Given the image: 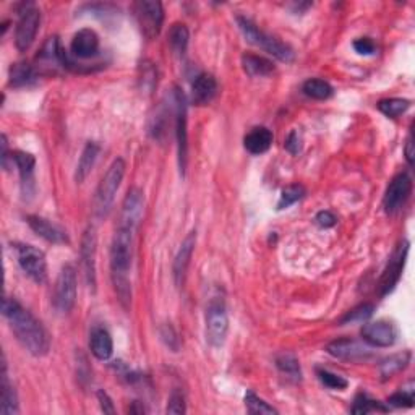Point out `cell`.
Wrapping results in <instances>:
<instances>
[{
  "label": "cell",
  "instance_id": "bcb514c9",
  "mask_svg": "<svg viewBox=\"0 0 415 415\" xmlns=\"http://www.w3.org/2000/svg\"><path fill=\"white\" fill-rule=\"evenodd\" d=\"M404 153H406V159H407L409 166H412V164H414V136H412V133L409 135V138L406 141Z\"/></svg>",
  "mask_w": 415,
  "mask_h": 415
},
{
  "label": "cell",
  "instance_id": "7c38bea8",
  "mask_svg": "<svg viewBox=\"0 0 415 415\" xmlns=\"http://www.w3.org/2000/svg\"><path fill=\"white\" fill-rule=\"evenodd\" d=\"M407 253H409V242L404 240L394 250V253L391 255L388 266H386L382 280H380V291H382V295H388L389 292L394 291V287L397 286V282H399L402 276V270H404Z\"/></svg>",
  "mask_w": 415,
  "mask_h": 415
},
{
  "label": "cell",
  "instance_id": "f546056e",
  "mask_svg": "<svg viewBox=\"0 0 415 415\" xmlns=\"http://www.w3.org/2000/svg\"><path fill=\"white\" fill-rule=\"evenodd\" d=\"M302 91L305 93V96H309L311 99H316V101H326L333 96L334 89L331 84L325 79H320V78H310L306 79L302 87Z\"/></svg>",
  "mask_w": 415,
  "mask_h": 415
},
{
  "label": "cell",
  "instance_id": "ba28073f",
  "mask_svg": "<svg viewBox=\"0 0 415 415\" xmlns=\"http://www.w3.org/2000/svg\"><path fill=\"white\" fill-rule=\"evenodd\" d=\"M77 302V270L73 265L62 266L55 282L54 306L60 314H70Z\"/></svg>",
  "mask_w": 415,
  "mask_h": 415
},
{
  "label": "cell",
  "instance_id": "8d00e7d4",
  "mask_svg": "<svg viewBox=\"0 0 415 415\" xmlns=\"http://www.w3.org/2000/svg\"><path fill=\"white\" fill-rule=\"evenodd\" d=\"M304 197H305V189L302 185H299V184L289 185L281 192L280 201H277V209L281 211V209H286L289 206H292V204H295L297 201L302 200Z\"/></svg>",
  "mask_w": 415,
  "mask_h": 415
},
{
  "label": "cell",
  "instance_id": "60d3db41",
  "mask_svg": "<svg viewBox=\"0 0 415 415\" xmlns=\"http://www.w3.org/2000/svg\"><path fill=\"white\" fill-rule=\"evenodd\" d=\"M166 412L167 414H175V415H180V414L187 412L185 396H184V393H182L180 389H174L172 391V394H170V397H169Z\"/></svg>",
  "mask_w": 415,
  "mask_h": 415
},
{
  "label": "cell",
  "instance_id": "d4e9b609",
  "mask_svg": "<svg viewBox=\"0 0 415 415\" xmlns=\"http://www.w3.org/2000/svg\"><path fill=\"white\" fill-rule=\"evenodd\" d=\"M38 78L36 67L28 64V62H16L10 67L9 72V84L11 88L30 87Z\"/></svg>",
  "mask_w": 415,
  "mask_h": 415
},
{
  "label": "cell",
  "instance_id": "52a82bcc",
  "mask_svg": "<svg viewBox=\"0 0 415 415\" xmlns=\"http://www.w3.org/2000/svg\"><path fill=\"white\" fill-rule=\"evenodd\" d=\"M133 13L141 33L148 39H155L161 33L164 23V9L157 0H140L133 4Z\"/></svg>",
  "mask_w": 415,
  "mask_h": 415
},
{
  "label": "cell",
  "instance_id": "f6af8a7d",
  "mask_svg": "<svg viewBox=\"0 0 415 415\" xmlns=\"http://www.w3.org/2000/svg\"><path fill=\"white\" fill-rule=\"evenodd\" d=\"M98 401H99V406H101L102 412H104V414H116V407H114V402H112L109 394H107L104 389L98 391Z\"/></svg>",
  "mask_w": 415,
  "mask_h": 415
},
{
  "label": "cell",
  "instance_id": "4316f807",
  "mask_svg": "<svg viewBox=\"0 0 415 415\" xmlns=\"http://www.w3.org/2000/svg\"><path fill=\"white\" fill-rule=\"evenodd\" d=\"M99 153H101V146L98 143H94V141H89V143H87V146L83 148V153H82V156H79L77 172H75V180L78 182V184H82V182L87 180L89 172L94 167L96 161H98Z\"/></svg>",
  "mask_w": 415,
  "mask_h": 415
},
{
  "label": "cell",
  "instance_id": "ac0fdd59",
  "mask_svg": "<svg viewBox=\"0 0 415 415\" xmlns=\"http://www.w3.org/2000/svg\"><path fill=\"white\" fill-rule=\"evenodd\" d=\"M326 352L329 355L336 357V359L349 362H359L370 357V350L365 345H362L360 343H357V341L350 338L333 341V343L328 344Z\"/></svg>",
  "mask_w": 415,
  "mask_h": 415
},
{
  "label": "cell",
  "instance_id": "d590c367",
  "mask_svg": "<svg viewBox=\"0 0 415 415\" xmlns=\"http://www.w3.org/2000/svg\"><path fill=\"white\" fill-rule=\"evenodd\" d=\"M243 401H245L247 411L250 414H253V415H270V414L277 415V414H280V412H277V409L270 406L268 402L261 399V397H258L257 394L253 393V391H247L245 399H243Z\"/></svg>",
  "mask_w": 415,
  "mask_h": 415
},
{
  "label": "cell",
  "instance_id": "44dd1931",
  "mask_svg": "<svg viewBox=\"0 0 415 415\" xmlns=\"http://www.w3.org/2000/svg\"><path fill=\"white\" fill-rule=\"evenodd\" d=\"M11 161L18 167L20 179H21V190L23 195H33L34 193V167H36V157L31 153L15 151L11 153Z\"/></svg>",
  "mask_w": 415,
  "mask_h": 415
},
{
  "label": "cell",
  "instance_id": "8fae6325",
  "mask_svg": "<svg viewBox=\"0 0 415 415\" xmlns=\"http://www.w3.org/2000/svg\"><path fill=\"white\" fill-rule=\"evenodd\" d=\"M412 193V179L407 172L397 174L396 177L391 180V184L386 189L383 198V208L388 214H394L396 211L404 206Z\"/></svg>",
  "mask_w": 415,
  "mask_h": 415
},
{
  "label": "cell",
  "instance_id": "7402d4cb",
  "mask_svg": "<svg viewBox=\"0 0 415 415\" xmlns=\"http://www.w3.org/2000/svg\"><path fill=\"white\" fill-rule=\"evenodd\" d=\"M218 94V82L211 73H200L192 83V99L197 106H206Z\"/></svg>",
  "mask_w": 415,
  "mask_h": 415
},
{
  "label": "cell",
  "instance_id": "74e56055",
  "mask_svg": "<svg viewBox=\"0 0 415 415\" xmlns=\"http://www.w3.org/2000/svg\"><path fill=\"white\" fill-rule=\"evenodd\" d=\"M414 382L409 383L404 388H401V391H397L393 396H389L388 404L393 407H402V409H409L414 407Z\"/></svg>",
  "mask_w": 415,
  "mask_h": 415
},
{
  "label": "cell",
  "instance_id": "e0dca14e",
  "mask_svg": "<svg viewBox=\"0 0 415 415\" xmlns=\"http://www.w3.org/2000/svg\"><path fill=\"white\" fill-rule=\"evenodd\" d=\"M70 52L75 59H93V57L99 54V36L91 28H83L73 36Z\"/></svg>",
  "mask_w": 415,
  "mask_h": 415
},
{
  "label": "cell",
  "instance_id": "d6986e66",
  "mask_svg": "<svg viewBox=\"0 0 415 415\" xmlns=\"http://www.w3.org/2000/svg\"><path fill=\"white\" fill-rule=\"evenodd\" d=\"M195 245H197V231H192L190 234L184 238V242H182V245H180L179 252H177V255H175V260H174L172 276H174L175 286L177 287H180L185 281V276H187V271H189L193 252H195Z\"/></svg>",
  "mask_w": 415,
  "mask_h": 415
},
{
  "label": "cell",
  "instance_id": "e575fe53",
  "mask_svg": "<svg viewBox=\"0 0 415 415\" xmlns=\"http://www.w3.org/2000/svg\"><path fill=\"white\" fill-rule=\"evenodd\" d=\"M375 314V305L373 304H362L355 309L348 311L343 318H341V325H350V323H365L370 320Z\"/></svg>",
  "mask_w": 415,
  "mask_h": 415
},
{
  "label": "cell",
  "instance_id": "ab89813d",
  "mask_svg": "<svg viewBox=\"0 0 415 415\" xmlns=\"http://www.w3.org/2000/svg\"><path fill=\"white\" fill-rule=\"evenodd\" d=\"M159 336H161V341L167 349H170L172 352H179L180 349L179 334L170 323H164V325H161V328H159Z\"/></svg>",
  "mask_w": 415,
  "mask_h": 415
},
{
  "label": "cell",
  "instance_id": "2e32d148",
  "mask_svg": "<svg viewBox=\"0 0 415 415\" xmlns=\"http://www.w3.org/2000/svg\"><path fill=\"white\" fill-rule=\"evenodd\" d=\"M64 60H65V50L62 49V45L59 43V38L52 36L48 38V41L44 43V45L39 50V54L36 55V70L41 68L43 72H54L57 68H65L64 67Z\"/></svg>",
  "mask_w": 415,
  "mask_h": 415
},
{
  "label": "cell",
  "instance_id": "3957f363",
  "mask_svg": "<svg viewBox=\"0 0 415 415\" xmlns=\"http://www.w3.org/2000/svg\"><path fill=\"white\" fill-rule=\"evenodd\" d=\"M236 21L238 28H240V31L247 43L257 45V48L263 49L265 52H268L270 55L275 57V59L286 62V64H292V62L295 60V52L292 50L291 45L280 41V39L271 36V34L268 33L261 31L252 20L247 18V16L238 15Z\"/></svg>",
  "mask_w": 415,
  "mask_h": 415
},
{
  "label": "cell",
  "instance_id": "5b68a950",
  "mask_svg": "<svg viewBox=\"0 0 415 415\" xmlns=\"http://www.w3.org/2000/svg\"><path fill=\"white\" fill-rule=\"evenodd\" d=\"M206 341L213 348H221L226 343L229 333V316H227L226 304L223 299L214 297L206 306Z\"/></svg>",
  "mask_w": 415,
  "mask_h": 415
},
{
  "label": "cell",
  "instance_id": "7a4b0ae2",
  "mask_svg": "<svg viewBox=\"0 0 415 415\" xmlns=\"http://www.w3.org/2000/svg\"><path fill=\"white\" fill-rule=\"evenodd\" d=\"M133 234L132 229L117 227L111 245V276L114 289L118 295L122 305L127 309L132 300V284L128 280V271L132 266L133 255Z\"/></svg>",
  "mask_w": 415,
  "mask_h": 415
},
{
  "label": "cell",
  "instance_id": "4fadbf2b",
  "mask_svg": "<svg viewBox=\"0 0 415 415\" xmlns=\"http://www.w3.org/2000/svg\"><path fill=\"white\" fill-rule=\"evenodd\" d=\"M360 336L372 348H391L396 343L397 333L393 323L380 320L365 323L360 329Z\"/></svg>",
  "mask_w": 415,
  "mask_h": 415
},
{
  "label": "cell",
  "instance_id": "c3c4849f",
  "mask_svg": "<svg viewBox=\"0 0 415 415\" xmlns=\"http://www.w3.org/2000/svg\"><path fill=\"white\" fill-rule=\"evenodd\" d=\"M292 7H294V11H295V13H297V11H299V13H302V11H305L306 9H310V7H311V4H310V2H305V4H294Z\"/></svg>",
  "mask_w": 415,
  "mask_h": 415
},
{
  "label": "cell",
  "instance_id": "4dcf8cb0",
  "mask_svg": "<svg viewBox=\"0 0 415 415\" xmlns=\"http://www.w3.org/2000/svg\"><path fill=\"white\" fill-rule=\"evenodd\" d=\"M189 39H190L189 28H187L184 23H175V25L170 28L169 44L177 55H184L187 52V48H189Z\"/></svg>",
  "mask_w": 415,
  "mask_h": 415
},
{
  "label": "cell",
  "instance_id": "484cf974",
  "mask_svg": "<svg viewBox=\"0 0 415 415\" xmlns=\"http://www.w3.org/2000/svg\"><path fill=\"white\" fill-rule=\"evenodd\" d=\"M0 412L4 415H15L20 412L18 396H16L13 384L9 380L7 362H5V359L2 362V404H0Z\"/></svg>",
  "mask_w": 415,
  "mask_h": 415
},
{
  "label": "cell",
  "instance_id": "f35d334b",
  "mask_svg": "<svg viewBox=\"0 0 415 415\" xmlns=\"http://www.w3.org/2000/svg\"><path fill=\"white\" fill-rule=\"evenodd\" d=\"M316 375H318V380H320V382L329 389L344 391L349 386V382L344 377H341V375H336V373H333L329 370H323V368H318Z\"/></svg>",
  "mask_w": 415,
  "mask_h": 415
},
{
  "label": "cell",
  "instance_id": "8992f818",
  "mask_svg": "<svg viewBox=\"0 0 415 415\" xmlns=\"http://www.w3.org/2000/svg\"><path fill=\"white\" fill-rule=\"evenodd\" d=\"M23 272L36 284H44L48 280V261L41 250L28 243H11Z\"/></svg>",
  "mask_w": 415,
  "mask_h": 415
},
{
  "label": "cell",
  "instance_id": "5bb4252c",
  "mask_svg": "<svg viewBox=\"0 0 415 415\" xmlns=\"http://www.w3.org/2000/svg\"><path fill=\"white\" fill-rule=\"evenodd\" d=\"M145 211V193L140 189H130L127 197L123 198L122 203V213H121V227H127V229L136 231V227L140 226L141 219H143Z\"/></svg>",
  "mask_w": 415,
  "mask_h": 415
},
{
  "label": "cell",
  "instance_id": "6da1fadb",
  "mask_svg": "<svg viewBox=\"0 0 415 415\" xmlns=\"http://www.w3.org/2000/svg\"><path fill=\"white\" fill-rule=\"evenodd\" d=\"M2 315L9 321L10 329L18 339V343L31 355L43 357L50 349V339L41 321L31 315L25 306L15 299L5 297L2 302Z\"/></svg>",
  "mask_w": 415,
  "mask_h": 415
},
{
  "label": "cell",
  "instance_id": "7dc6e473",
  "mask_svg": "<svg viewBox=\"0 0 415 415\" xmlns=\"http://www.w3.org/2000/svg\"><path fill=\"white\" fill-rule=\"evenodd\" d=\"M9 159H13V157L9 156V143H7V136L2 135V167H4V169H9V164H7Z\"/></svg>",
  "mask_w": 415,
  "mask_h": 415
},
{
  "label": "cell",
  "instance_id": "277c9868",
  "mask_svg": "<svg viewBox=\"0 0 415 415\" xmlns=\"http://www.w3.org/2000/svg\"><path fill=\"white\" fill-rule=\"evenodd\" d=\"M125 169H127V166H125L123 159L117 157L116 161L111 164V167L107 169L104 177L101 179L98 189H96L93 201L96 218L102 219L111 213L114 200H116V195L118 189H121V184L123 180Z\"/></svg>",
  "mask_w": 415,
  "mask_h": 415
},
{
  "label": "cell",
  "instance_id": "9a60e30c",
  "mask_svg": "<svg viewBox=\"0 0 415 415\" xmlns=\"http://www.w3.org/2000/svg\"><path fill=\"white\" fill-rule=\"evenodd\" d=\"M79 258L87 280L88 287L96 292V231L94 227H88L83 232L82 247H79Z\"/></svg>",
  "mask_w": 415,
  "mask_h": 415
},
{
  "label": "cell",
  "instance_id": "cb8c5ba5",
  "mask_svg": "<svg viewBox=\"0 0 415 415\" xmlns=\"http://www.w3.org/2000/svg\"><path fill=\"white\" fill-rule=\"evenodd\" d=\"M89 349L98 360H109L114 352V341L104 328H94L89 338Z\"/></svg>",
  "mask_w": 415,
  "mask_h": 415
},
{
  "label": "cell",
  "instance_id": "83f0119b",
  "mask_svg": "<svg viewBox=\"0 0 415 415\" xmlns=\"http://www.w3.org/2000/svg\"><path fill=\"white\" fill-rule=\"evenodd\" d=\"M242 67L248 77H270L275 72V64L270 59L255 54L242 55Z\"/></svg>",
  "mask_w": 415,
  "mask_h": 415
},
{
  "label": "cell",
  "instance_id": "30bf717a",
  "mask_svg": "<svg viewBox=\"0 0 415 415\" xmlns=\"http://www.w3.org/2000/svg\"><path fill=\"white\" fill-rule=\"evenodd\" d=\"M175 99V136H177L179 167L184 177L187 164H189V132H187V99L179 88L174 91Z\"/></svg>",
  "mask_w": 415,
  "mask_h": 415
},
{
  "label": "cell",
  "instance_id": "1f68e13d",
  "mask_svg": "<svg viewBox=\"0 0 415 415\" xmlns=\"http://www.w3.org/2000/svg\"><path fill=\"white\" fill-rule=\"evenodd\" d=\"M276 367L282 375H286L287 378L294 380V382H300L302 380V370H300V363L297 357L294 354H280L276 357Z\"/></svg>",
  "mask_w": 415,
  "mask_h": 415
},
{
  "label": "cell",
  "instance_id": "b9f144b4",
  "mask_svg": "<svg viewBox=\"0 0 415 415\" xmlns=\"http://www.w3.org/2000/svg\"><path fill=\"white\" fill-rule=\"evenodd\" d=\"M354 49L357 54L360 55H373L375 50H377V45L372 41L370 38H359L354 41Z\"/></svg>",
  "mask_w": 415,
  "mask_h": 415
},
{
  "label": "cell",
  "instance_id": "f1b7e54d",
  "mask_svg": "<svg viewBox=\"0 0 415 415\" xmlns=\"http://www.w3.org/2000/svg\"><path fill=\"white\" fill-rule=\"evenodd\" d=\"M411 357H412L411 352L406 350L402 352V354H394L388 357V359H384L382 362V365H380V373H382L383 380H388L391 377H394L396 373L406 370L409 363H411Z\"/></svg>",
  "mask_w": 415,
  "mask_h": 415
},
{
  "label": "cell",
  "instance_id": "ee69618b",
  "mask_svg": "<svg viewBox=\"0 0 415 415\" xmlns=\"http://www.w3.org/2000/svg\"><path fill=\"white\" fill-rule=\"evenodd\" d=\"M286 150L291 153V155H299L300 150H302V141H300V136L297 132H291L286 140Z\"/></svg>",
  "mask_w": 415,
  "mask_h": 415
},
{
  "label": "cell",
  "instance_id": "603a6c76",
  "mask_svg": "<svg viewBox=\"0 0 415 415\" xmlns=\"http://www.w3.org/2000/svg\"><path fill=\"white\" fill-rule=\"evenodd\" d=\"M272 140H275V136H272V132L270 128L255 127L250 130L245 138H243V146H245V150L250 155L260 156L265 155V153L270 150Z\"/></svg>",
  "mask_w": 415,
  "mask_h": 415
},
{
  "label": "cell",
  "instance_id": "7bdbcfd3",
  "mask_svg": "<svg viewBox=\"0 0 415 415\" xmlns=\"http://www.w3.org/2000/svg\"><path fill=\"white\" fill-rule=\"evenodd\" d=\"M316 224L323 227V229H329V227H334L338 223L336 216H334L331 211H320L316 214Z\"/></svg>",
  "mask_w": 415,
  "mask_h": 415
},
{
  "label": "cell",
  "instance_id": "d6a6232c",
  "mask_svg": "<svg viewBox=\"0 0 415 415\" xmlns=\"http://www.w3.org/2000/svg\"><path fill=\"white\" fill-rule=\"evenodd\" d=\"M388 411H389V406H384L383 402L375 401L363 393L355 396L354 406H352L350 409V412L354 415H365L370 412H388Z\"/></svg>",
  "mask_w": 415,
  "mask_h": 415
},
{
  "label": "cell",
  "instance_id": "836d02e7",
  "mask_svg": "<svg viewBox=\"0 0 415 415\" xmlns=\"http://www.w3.org/2000/svg\"><path fill=\"white\" fill-rule=\"evenodd\" d=\"M378 111L384 114L386 117L389 118H397L402 116L409 107H411V101L402 99V98H388V99H382L377 104Z\"/></svg>",
  "mask_w": 415,
  "mask_h": 415
},
{
  "label": "cell",
  "instance_id": "9c48e42d",
  "mask_svg": "<svg viewBox=\"0 0 415 415\" xmlns=\"http://www.w3.org/2000/svg\"><path fill=\"white\" fill-rule=\"evenodd\" d=\"M39 25H41V11H39L36 5L34 4L23 5V10L20 11L18 25H16L15 31V44L20 52H25V50L30 49V45L34 43V39H36Z\"/></svg>",
  "mask_w": 415,
  "mask_h": 415
},
{
  "label": "cell",
  "instance_id": "ffe728a7",
  "mask_svg": "<svg viewBox=\"0 0 415 415\" xmlns=\"http://www.w3.org/2000/svg\"><path fill=\"white\" fill-rule=\"evenodd\" d=\"M26 223L34 234H38L44 240L50 243H68L67 232L57 224L50 223L49 219H44L41 216H28Z\"/></svg>",
  "mask_w": 415,
  "mask_h": 415
}]
</instances>
